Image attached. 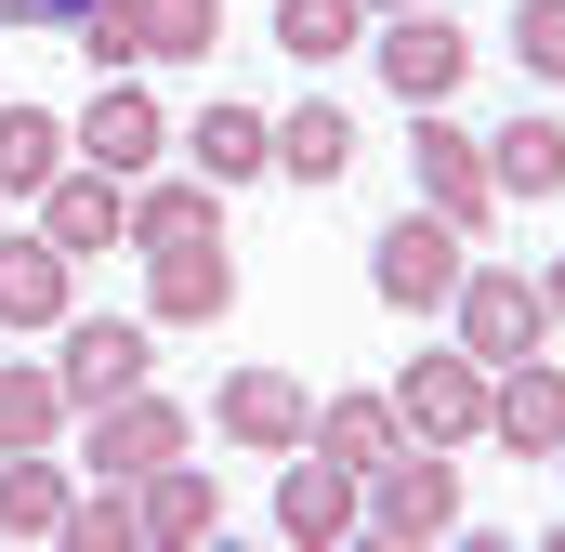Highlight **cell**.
Masks as SVG:
<instances>
[{"instance_id":"obj_8","label":"cell","mask_w":565,"mask_h":552,"mask_svg":"<svg viewBox=\"0 0 565 552\" xmlns=\"http://www.w3.org/2000/svg\"><path fill=\"white\" fill-rule=\"evenodd\" d=\"M79 460L132 487V474H158V460H184V408H171L158 382H145V395H106V408H79Z\"/></svg>"},{"instance_id":"obj_17","label":"cell","mask_w":565,"mask_h":552,"mask_svg":"<svg viewBox=\"0 0 565 552\" xmlns=\"http://www.w3.org/2000/svg\"><path fill=\"white\" fill-rule=\"evenodd\" d=\"M66 289H79V251H53L40 224L0 237V329H66Z\"/></svg>"},{"instance_id":"obj_23","label":"cell","mask_w":565,"mask_h":552,"mask_svg":"<svg viewBox=\"0 0 565 552\" xmlns=\"http://www.w3.org/2000/svg\"><path fill=\"white\" fill-rule=\"evenodd\" d=\"M277 171H289V184H342V171H355V119H342L329 93L289 106V119H277Z\"/></svg>"},{"instance_id":"obj_9","label":"cell","mask_w":565,"mask_h":552,"mask_svg":"<svg viewBox=\"0 0 565 552\" xmlns=\"http://www.w3.org/2000/svg\"><path fill=\"white\" fill-rule=\"evenodd\" d=\"M145 316H158V329H224V316H237V251H211V237L145 251Z\"/></svg>"},{"instance_id":"obj_2","label":"cell","mask_w":565,"mask_h":552,"mask_svg":"<svg viewBox=\"0 0 565 552\" xmlns=\"http://www.w3.org/2000/svg\"><path fill=\"white\" fill-rule=\"evenodd\" d=\"M369 540H395V552H434V540H460V460L447 447H395L382 474H369Z\"/></svg>"},{"instance_id":"obj_27","label":"cell","mask_w":565,"mask_h":552,"mask_svg":"<svg viewBox=\"0 0 565 552\" xmlns=\"http://www.w3.org/2000/svg\"><path fill=\"white\" fill-rule=\"evenodd\" d=\"M66 552H145V500L119 474H93V487L66 500Z\"/></svg>"},{"instance_id":"obj_20","label":"cell","mask_w":565,"mask_h":552,"mask_svg":"<svg viewBox=\"0 0 565 552\" xmlns=\"http://www.w3.org/2000/svg\"><path fill=\"white\" fill-rule=\"evenodd\" d=\"M66 460H40V447H0V540H66Z\"/></svg>"},{"instance_id":"obj_11","label":"cell","mask_w":565,"mask_h":552,"mask_svg":"<svg viewBox=\"0 0 565 552\" xmlns=\"http://www.w3.org/2000/svg\"><path fill=\"white\" fill-rule=\"evenodd\" d=\"M355 527H369V487H355L342 460L289 447V474H277V540H289V552H342Z\"/></svg>"},{"instance_id":"obj_5","label":"cell","mask_w":565,"mask_h":552,"mask_svg":"<svg viewBox=\"0 0 565 552\" xmlns=\"http://www.w3.org/2000/svg\"><path fill=\"white\" fill-rule=\"evenodd\" d=\"M408 171H422V211H447V224H473V237H487V211H500L487 132H460L447 106H408Z\"/></svg>"},{"instance_id":"obj_18","label":"cell","mask_w":565,"mask_h":552,"mask_svg":"<svg viewBox=\"0 0 565 552\" xmlns=\"http://www.w3.org/2000/svg\"><path fill=\"white\" fill-rule=\"evenodd\" d=\"M302 447H316V460H342V474L369 487V474H382V460L408 447V421H395V395H329V408H316V434H302Z\"/></svg>"},{"instance_id":"obj_22","label":"cell","mask_w":565,"mask_h":552,"mask_svg":"<svg viewBox=\"0 0 565 552\" xmlns=\"http://www.w3.org/2000/svg\"><path fill=\"white\" fill-rule=\"evenodd\" d=\"M171 237H224V184L198 171V184H132V251H171Z\"/></svg>"},{"instance_id":"obj_1","label":"cell","mask_w":565,"mask_h":552,"mask_svg":"<svg viewBox=\"0 0 565 552\" xmlns=\"http://www.w3.org/2000/svg\"><path fill=\"white\" fill-rule=\"evenodd\" d=\"M224 40V0H106V13H79V53L119 79V66H198Z\"/></svg>"},{"instance_id":"obj_10","label":"cell","mask_w":565,"mask_h":552,"mask_svg":"<svg viewBox=\"0 0 565 552\" xmlns=\"http://www.w3.org/2000/svg\"><path fill=\"white\" fill-rule=\"evenodd\" d=\"M369 53H382V79H395L408 106H447V93L473 79V40L447 26V0H422V13H382V40H369Z\"/></svg>"},{"instance_id":"obj_28","label":"cell","mask_w":565,"mask_h":552,"mask_svg":"<svg viewBox=\"0 0 565 552\" xmlns=\"http://www.w3.org/2000/svg\"><path fill=\"white\" fill-rule=\"evenodd\" d=\"M513 66L540 93H565V0H513Z\"/></svg>"},{"instance_id":"obj_6","label":"cell","mask_w":565,"mask_h":552,"mask_svg":"<svg viewBox=\"0 0 565 552\" xmlns=\"http://www.w3.org/2000/svg\"><path fill=\"white\" fill-rule=\"evenodd\" d=\"M66 408H106V395H145L158 382V316H66V355H53Z\"/></svg>"},{"instance_id":"obj_21","label":"cell","mask_w":565,"mask_h":552,"mask_svg":"<svg viewBox=\"0 0 565 552\" xmlns=\"http://www.w3.org/2000/svg\"><path fill=\"white\" fill-rule=\"evenodd\" d=\"M66 158H79V119H53V106H0V198H40Z\"/></svg>"},{"instance_id":"obj_7","label":"cell","mask_w":565,"mask_h":552,"mask_svg":"<svg viewBox=\"0 0 565 552\" xmlns=\"http://www.w3.org/2000/svg\"><path fill=\"white\" fill-rule=\"evenodd\" d=\"M487 355H460V342H434V355H408L395 369V421L422 434V447H460V434H487Z\"/></svg>"},{"instance_id":"obj_12","label":"cell","mask_w":565,"mask_h":552,"mask_svg":"<svg viewBox=\"0 0 565 552\" xmlns=\"http://www.w3.org/2000/svg\"><path fill=\"white\" fill-rule=\"evenodd\" d=\"M79 158H93L106 184H145V171L171 158V119H158V93H145V79H106V93L79 106Z\"/></svg>"},{"instance_id":"obj_15","label":"cell","mask_w":565,"mask_h":552,"mask_svg":"<svg viewBox=\"0 0 565 552\" xmlns=\"http://www.w3.org/2000/svg\"><path fill=\"white\" fill-rule=\"evenodd\" d=\"M487 434H500L513 460H553L565 447V369L553 355H513V369L487 382Z\"/></svg>"},{"instance_id":"obj_14","label":"cell","mask_w":565,"mask_h":552,"mask_svg":"<svg viewBox=\"0 0 565 552\" xmlns=\"http://www.w3.org/2000/svg\"><path fill=\"white\" fill-rule=\"evenodd\" d=\"M40 237H53V251H132V184H106L93 158H66V171L40 184Z\"/></svg>"},{"instance_id":"obj_30","label":"cell","mask_w":565,"mask_h":552,"mask_svg":"<svg viewBox=\"0 0 565 552\" xmlns=\"http://www.w3.org/2000/svg\"><path fill=\"white\" fill-rule=\"evenodd\" d=\"M369 13H422V0H369Z\"/></svg>"},{"instance_id":"obj_24","label":"cell","mask_w":565,"mask_h":552,"mask_svg":"<svg viewBox=\"0 0 565 552\" xmlns=\"http://www.w3.org/2000/svg\"><path fill=\"white\" fill-rule=\"evenodd\" d=\"M487 171H500V198H565V119H513V132H487Z\"/></svg>"},{"instance_id":"obj_25","label":"cell","mask_w":565,"mask_h":552,"mask_svg":"<svg viewBox=\"0 0 565 552\" xmlns=\"http://www.w3.org/2000/svg\"><path fill=\"white\" fill-rule=\"evenodd\" d=\"M277 53H302V66L369 53V0H277Z\"/></svg>"},{"instance_id":"obj_13","label":"cell","mask_w":565,"mask_h":552,"mask_svg":"<svg viewBox=\"0 0 565 552\" xmlns=\"http://www.w3.org/2000/svg\"><path fill=\"white\" fill-rule=\"evenodd\" d=\"M211 421H224V447H250V460H289V447L316 434V395H302L289 369H237V382L211 395Z\"/></svg>"},{"instance_id":"obj_16","label":"cell","mask_w":565,"mask_h":552,"mask_svg":"<svg viewBox=\"0 0 565 552\" xmlns=\"http://www.w3.org/2000/svg\"><path fill=\"white\" fill-rule=\"evenodd\" d=\"M132 500H145V552H198V540H224V487H211L198 460H158V474H132Z\"/></svg>"},{"instance_id":"obj_29","label":"cell","mask_w":565,"mask_h":552,"mask_svg":"<svg viewBox=\"0 0 565 552\" xmlns=\"http://www.w3.org/2000/svg\"><path fill=\"white\" fill-rule=\"evenodd\" d=\"M540 302H553V329H565V251H553V264H540Z\"/></svg>"},{"instance_id":"obj_31","label":"cell","mask_w":565,"mask_h":552,"mask_svg":"<svg viewBox=\"0 0 565 552\" xmlns=\"http://www.w3.org/2000/svg\"><path fill=\"white\" fill-rule=\"evenodd\" d=\"M553 460H565V447H553Z\"/></svg>"},{"instance_id":"obj_19","label":"cell","mask_w":565,"mask_h":552,"mask_svg":"<svg viewBox=\"0 0 565 552\" xmlns=\"http://www.w3.org/2000/svg\"><path fill=\"white\" fill-rule=\"evenodd\" d=\"M184 158H198V171H211V184H224V198H237V184H264V171H277V119H264V106H237V93H224V106H211V119H198V132H184Z\"/></svg>"},{"instance_id":"obj_26","label":"cell","mask_w":565,"mask_h":552,"mask_svg":"<svg viewBox=\"0 0 565 552\" xmlns=\"http://www.w3.org/2000/svg\"><path fill=\"white\" fill-rule=\"evenodd\" d=\"M66 382H53V369H13V355H0V447H53V434H66Z\"/></svg>"},{"instance_id":"obj_3","label":"cell","mask_w":565,"mask_h":552,"mask_svg":"<svg viewBox=\"0 0 565 552\" xmlns=\"http://www.w3.org/2000/svg\"><path fill=\"white\" fill-rule=\"evenodd\" d=\"M473 276V224H447V211H408V224H382V251H369V289L395 302V316H447V289Z\"/></svg>"},{"instance_id":"obj_4","label":"cell","mask_w":565,"mask_h":552,"mask_svg":"<svg viewBox=\"0 0 565 552\" xmlns=\"http://www.w3.org/2000/svg\"><path fill=\"white\" fill-rule=\"evenodd\" d=\"M540 329H553V302H540V276H513V264H473L460 289H447V342L487 355V369L540 355Z\"/></svg>"}]
</instances>
